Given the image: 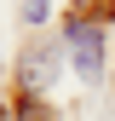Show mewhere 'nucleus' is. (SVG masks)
Segmentation results:
<instances>
[{"mask_svg":"<svg viewBox=\"0 0 115 121\" xmlns=\"http://www.w3.org/2000/svg\"><path fill=\"white\" fill-rule=\"evenodd\" d=\"M46 6H52V0H29V23H40V17H46Z\"/></svg>","mask_w":115,"mask_h":121,"instance_id":"nucleus-2","label":"nucleus"},{"mask_svg":"<svg viewBox=\"0 0 115 121\" xmlns=\"http://www.w3.org/2000/svg\"><path fill=\"white\" fill-rule=\"evenodd\" d=\"M69 52H75L81 75H98V69H104V29H92V23H69Z\"/></svg>","mask_w":115,"mask_h":121,"instance_id":"nucleus-1","label":"nucleus"}]
</instances>
